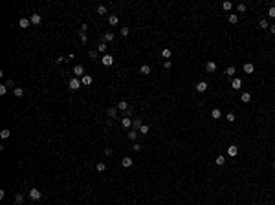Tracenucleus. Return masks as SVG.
Listing matches in <instances>:
<instances>
[{
	"instance_id": "f257e3e1",
	"label": "nucleus",
	"mask_w": 275,
	"mask_h": 205,
	"mask_svg": "<svg viewBox=\"0 0 275 205\" xmlns=\"http://www.w3.org/2000/svg\"><path fill=\"white\" fill-rule=\"evenodd\" d=\"M81 86H83V83H81V79H79V77H72V79H70V83H68V88L72 90V92H75V90H79Z\"/></svg>"
},
{
	"instance_id": "f03ea898",
	"label": "nucleus",
	"mask_w": 275,
	"mask_h": 205,
	"mask_svg": "<svg viewBox=\"0 0 275 205\" xmlns=\"http://www.w3.org/2000/svg\"><path fill=\"white\" fill-rule=\"evenodd\" d=\"M101 62L105 64V66H112V64H114V55L105 53V55H103V59H101Z\"/></svg>"
},
{
	"instance_id": "7ed1b4c3",
	"label": "nucleus",
	"mask_w": 275,
	"mask_h": 205,
	"mask_svg": "<svg viewBox=\"0 0 275 205\" xmlns=\"http://www.w3.org/2000/svg\"><path fill=\"white\" fill-rule=\"evenodd\" d=\"M73 75H75V77L86 75V73H84V66H83V64H75V66H73Z\"/></svg>"
},
{
	"instance_id": "20e7f679",
	"label": "nucleus",
	"mask_w": 275,
	"mask_h": 205,
	"mask_svg": "<svg viewBox=\"0 0 275 205\" xmlns=\"http://www.w3.org/2000/svg\"><path fill=\"white\" fill-rule=\"evenodd\" d=\"M86 29H88V26H86V24H83L81 31H79V39H81V41H83V44H86V42H88V37H86Z\"/></svg>"
},
{
	"instance_id": "39448f33",
	"label": "nucleus",
	"mask_w": 275,
	"mask_h": 205,
	"mask_svg": "<svg viewBox=\"0 0 275 205\" xmlns=\"http://www.w3.org/2000/svg\"><path fill=\"white\" fill-rule=\"evenodd\" d=\"M41 196H42V192L39 191V189H31V191H29V198L35 200V202H37V200H41Z\"/></svg>"
},
{
	"instance_id": "423d86ee",
	"label": "nucleus",
	"mask_w": 275,
	"mask_h": 205,
	"mask_svg": "<svg viewBox=\"0 0 275 205\" xmlns=\"http://www.w3.org/2000/svg\"><path fill=\"white\" fill-rule=\"evenodd\" d=\"M194 88H196L198 93H204V92L207 90V83H206V81H200V83H196V86H194Z\"/></svg>"
},
{
	"instance_id": "0eeeda50",
	"label": "nucleus",
	"mask_w": 275,
	"mask_h": 205,
	"mask_svg": "<svg viewBox=\"0 0 275 205\" xmlns=\"http://www.w3.org/2000/svg\"><path fill=\"white\" fill-rule=\"evenodd\" d=\"M238 154V147L237 145H231V147H227V156L229 158H235Z\"/></svg>"
},
{
	"instance_id": "6e6552de",
	"label": "nucleus",
	"mask_w": 275,
	"mask_h": 205,
	"mask_svg": "<svg viewBox=\"0 0 275 205\" xmlns=\"http://www.w3.org/2000/svg\"><path fill=\"white\" fill-rule=\"evenodd\" d=\"M206 70H207V73L217 72V62H215V61H209V62L206 64Z\"/></svg>"
},
{
	"instance_id": "1a4fd4ad",
	"label": "nucleus",
	"mask_w": 275,
	"mask_h": 205,
	"mask_svg": "<svg viewBox=\"0 0 275 205\" xmlns=\"http://www.w3.org/2000/svg\"><path fill=\"white\" fill-rule=\"evenodd\" d=\"M81 83H83V86H90V84L94 83V79H92V75H83Z\"/></svg>"
},
{
	"instance_id": "9d476101",
	"label": "nucleus",
	"mask_w": 275,
	"mask_h": 205,
	"mask_svg": "<svg viewBox=\"0 0 275 205\" xmlns=\"http://www.w3.org/2000/svg\"><path fill=\"white\" fill-rule=\"evenodd\" d=\"M121 124H123V128H130L132 127V119L130 117H121Z\"/></svg>"
},
{
	"instance_id": "9b49d317",
	"label": "nucleus",
	"mask_w": 275,
	"mask_h": 205,
	"mask_svg": "<svg viewBox=\"0 0 275 205\" xmlns=\"http://www.w3.org/2000/svg\"><path fill=\"white\" fill-rule=\"evenodd\" d=\"M132 163H134V161H132V159H130V158H128V156H127V158H123V159H121V165H123V167H125V168H130V167H132Z\"/></svg>"
},
{
	"instance_id": "f8f14e48",
	"label": "nucleus",
	"mask_w": 275,
	"mask_h": 205,
	"mask_svg": "<svg viewBox=\"0 0 275 205\" xmlns=\"http://www.w3.org/2000/svg\"><path fill=\"white\" fill-rule=\"evenodd\" d=\"M242 68H244V72H246V73H253V72H255V66H253L251 62H244Z\"/></svg>"
},
{
	"instance_id": "ddd939ff",
	"label": "nucleus",
	"mask_w": 275,
	"mask_h": 205,
	"mask_svg": "<svg viewBox=\"0 0 275 205\" xmlns=\"http://www.w3.org/2000/svg\"><path fill=\"white\" fill-rule=\"evenodd\" d=\"M128 108H130V106H128L127 101H119V103H117V110H121V112H127Z\"/></svg>"
},
{
	"instance_id": "4468645a",
	"label": "nucleus",
	"mask_w": 275,
	"mask_h": 205,
	"mask_svg": "<svg viewBox=\"0 0 275 205\" xmlns=\"http://www.w3.org/2000/svg\"><path fill=\"white\" fill-rule=\"evenodd\" d=\"M29 20H31V24H35V26H37V24H41L42 17H41L39 13H35V15H31V18H29Z\"/></svg>"
},
{
	"instance_id": "2eb2a0df",
	"label": "nucleus",
	"mask_w": 275,
	"mask_h": 205,
	"mask_svg": "<svg viewBox=\"0 0 275 205\" xmlns=\"http://www.w3.org/2000/svg\"><path fill=\"white\" fill-rule=\"evenodd\" d=\"M107 116H108V117H114V119H116V116H117V106H112V108H108V110H107Z\"/></svg>"
},
{
	"instance_id": "dca6fc26",
	"label": "nucleus",
	"mask_w": 275,
	"mask_h": 205,
	"mask_svg": "<svg viewBox=\"0 0 275 205\" xmlns=\"http://www.w3.org/2000/svg\"><path fill=\"white\" fill-rule=\"evenodd\" d=\"M240 86H242V81H240V79H233V81H231V88H233V90H240Z\"/></svg>"
},
{
	"instance_id": "f3484780",
	"label": "nucleus",
	"mask_w": 275,
	"mask_h": 205,
	"mask_svg": "<svg viewBox=\"0 0 275 205\" xmlns=\"http://www.w3.org/2000/svg\"><path fill=\"white\" fill-rule=\"evenodd\" d=\"M211 117H213V119H220V117H222V112H220L218 108H213V110H211Z\"/></svg>"
},
{
	"instance_id": "a211bd4d",
	"label": "nucleus",
	"mask_w": 275,
	"mask_h": 205,
	"mask_svg": "<svg viewBox=\"0 0 275 205\" xmlns=\"http://www.w3.org/2000/svg\"><path fill=\"white\" fill-rule=\"evenodd\" d=\"M117 22H119V18L116 17V15H110V17H108V24H110V26H117Z\"/></svg>"
},
{
	"instance_id": "6ab92c4d",
	"label": "nucleus",
	"mask_w": 275,
	"mask_h": 205,
	"mask_svg": "<svg viewBox=\"0 0 275 205\" xmlns=\"http://www.w3.org/2000/svg\"><path fill=\"white\" fill-rule=\"evenodd\" d=\"M139 72H141V73H143V75H149V73H151V72H152V70H151V66H149V64H143V66H141V68H139Z\"/></svg>"
},
{
	"instance_id": "aec40b11",
	"label": "nucleus",
	"mask_w": 275,
	"mask_h": 205,
	"mask_svg": "<svg viewBox=\"0 0 275 205\" xmlns=\"http://www.w3.org/2000/svg\"><path fill=\"white\" fill-rule=\"evenodd\" d=\"M103 39H105V42H112V41H114V33H112V31H107V33L103 35Z\"/></svg>"
},
{
	"instance_id": "412c9836",
	"label": "nucleus",
	"mask_w": 275,
	"mask_h": 205,
	"mask_svg": "<svg viewBox=\"0 0 275 205\" xmlns=\"http://www.w3.org/2000/svg\"><path fill=\"white\" fill-rule=\"evenodd\" d=\"M141 124H143V123H141V119H134V121H132V128H134V130H138V132H139V128H141Z\"/></svg>"
},
{
	"instance_id": "4be33fe9",
	"label": "nucleus",
	"mask_w": 275,
	"mask_h": 205,
	"mask_svg": "<svg viewBox=\"0 0 275 205\" xmlns=\"http://www.w3.org/2000/svg\"><path fill=\"white\" fill-rule=\"evenodd\" d=\"M240 99H242V103H249V101H251V93H249V92H244L242 95H240Z\"/></svg>"
},
{
	"instance_id": "5701e85b",
	"label": "nucleus",
	"mask_w": 275,
	"mask_h": 205,
	"mask_svg": "<svg viewBox=\"0 0 275 205\" xmlns=\"http://www.w3.org/2000/svg\"><path fill=\"white\" fill-rule=\"evenodd\" d=\"M96 170H97V172H105V170H107V165H105L103 161H99V163L96 165Z\"/></svg>"
},
{
	"instance_id": "b1692460",
	"label": "nucleus",
	"mask_w": 275,
	"mask_h": 205,
	"mask_svg": "<svg viewBox=\"0 0 275 205\" xmlns=\"http://www.w3.org/2000/svg\"><path fill=\"white\" fill-rule=\"evenodd\" d=\"M235 72H237V70H235V66H229V68H226V75L231 79L233 75H235Z\"/></svg>"
},
{
	"instance_id": "393cba45",
	"label": "nucleus",
	"mask_w": 275,
	"mask_h": 205,
	"mask_svg": "<svg viewBox=\"0 0 275 205\" xmlns=\"http://www.w3.org/2000/svg\"><path fill=\"white\" fill-rule=\"evenodd\" d=\"M149 130H151V127L149 124H141V128H139V134H143V136H147Z\"/></svg>"
},
{
	"instance_id": "a878e982",
	"label": "nucleus",
	"mask_w": 275,
	"mask_h": 205,
	"mask_svg": "<svg viewBox=\"0 0 275 205\" xmlns=\"http://www.w3.org/2000/svg\"><path fill=\"white\" fill-rule=\"evenodd\" d=\"M97 51H99V53H107V44H105V42H99V44H97Z\"/></svg>"
},
{
	"instance_id": "bb28decb",
	"label": "nucleus",
	"mask_w": 275,
	"mask_h": 205,
	"mask_svg": "<svg viewBox=\"0 0 275 205\" xmlns=\"http://www.w3.org/2000/svg\"><path fill=\"white\" fill-rule=\"evenodd\" d=\"M18 24H20V28H28L29 24H31V20H29V18H20V22H18Z\"/></svg>"
},
{
	"instance_id": "cd10ccee",
	"label": "nucleus",
	"mask_w": 275,
	"mask_h": 205,
	"mask_svg": "<svg viewBox=\"0 0 275 205\" xmlns=\"http://www.w3.org/2000/svg\"><path fill=\"white\" fill-rule=\"evenodd\" d=\"M227 20L231 22V24H237V22H238V15H233V13H231V15L227 17Z\"/></svg>"
},
{
	"instance_id": "c85d7f7f",
	"label": "nucleus",
	"mask_w": 275,
	"mask_h": 205,
	"mask_svg": "<svg viewBox=\"0 0 275 205\" xmlns=\"http://www.w3.org/2000/svg\"><path fill=\"white\" fill-rule=\"evenodd\" d=\"M15 203H17V205H22L24 203V196H22V194H17V196H15Z\"/></svg>"
},
{
	"instance_id": "c756f323",
	"label": "nucleus",
	"mask_w": 275,
	"mask_h": 205,
	"mask_svg": "<svg viewBox=\"0 0 275 205\" xmlns=\"http://www.w3.org/2000/svg\"><path fill=\"white\" fill-rule=\"evenodd\" d=\"M0 136H2V139H7L9 136H11V132H9V130H7V128H4V130H2V132H0Z\"/></svg>"
},
{
	"instance_id": "7c9ffc66",
	"label": "nucleus",
	"mask_w": 275,
	"mask_h": 205,
	"mask_svg": "<svg viewBox=\"0 0 275 205\" xmlns=\"http://www.w3.org/2000/svg\"><path fill=\"white\" fill-rule=\"evenodd\" d=\"M222 7H224V9H226V11H231V7H233V4H231V2H229V0H226V2H224V4H222Z\"/></svg>"
},
{
	"instance_id": "2f4dec72",
	"label": "nucleus",
	"mask_w": 275,
	"mask_h": 205,
	"mask_svg": "<svg viewBox=\"0 0 275 205\" xmlns=\"http://www.w3.org/2000/svg\"><path fill=\"white\" fill-rule=\"evenodd\" d=\"M224 163H226V158H224V156H217V165H218V167H222Z\"/></svg>"
},
{
	"instance_id": "473e14b6",
	"label": "nucleus",
	"mask_w": 275,
	"mask_h": 205,
	"mask_svg": "<svg viewBox=\"0 0 275 205\" xmlns=\"http://www.w3.org/2000/svg\"><path fill=\"white\" fill-rule=\"evenodd\" d=\"M13 93H15L17 97H22V95H24V90H22V88H15V90H13Z\"/></svg>"
},
{
	"instance_id": "72a5a7b5",
	"label": "nucleus",
	"mask_w": 275,
	"mask_h": 205,
	"mask_svg": "<svg viewBox=\"0 0 275 205\" xmlns=\"http://www.w3.org/2000/svg\"><path fill=\"white\" fill-rule=\"evenodd\" d=\"M136 137H138V132H136V130H130V132H128V139L136 141Z\"/></svg>"
},
{
	"instance_id": "f704fd0d",
	"label": "nucleus",
	"mask_w": 275,
	"mask_h": 205,
	"mask_svg": "<svg viewBox=\"0 0 275 205\" xmlns=\"http://www.w3.org/2000/svg\"><path fill=\"white\" fill-rule=\"evenodd\" d=\"M171 55H172V51H171V49H163V51H162V57H163V59H169Z\"/></svg>"
},
{
	"instance_id": "c9c22d12",
	"label": "nucleus",
	"mask_w": 275,
	"mask_h": 205,
	"mask_svg": "<svg viewBox=\"0 0 275 205\" xmlns=\"http://www.w3.org/2000/svg\"><path fill=\"white\" fill-rule=\"evenodd\" d=\"M226 119H227L229 123H233V121H235V119H237V117H235V114H233V112H229L227 116H226Z\"/></svg>"
},
{
	"instance_id": "e433bc0d",
	"label": "nucleus",
	"mask_w": 275,
	"mask_h": 205,
	"mask_svg": "<svg viewBox=\"0 0 275 205\" xmlns=\"http://www.w3.org/2000/svg\"><path fill=\"white\" fill-rule=\"evenodd\" d=\"M97 13L99 15H107V7H105V6H97Z\"/></svg>"
},
{
	"instance_id": "4c0bfd02",
	"label": "nucleus",
	"mask_w": 275,
	"mask_h": 205,
	"mask_svg": "<svg viewBox=\"0 0 275 205\" xmlns=\"http://www.w3.org/2000/svg\"><path fill=\"white\" fill-rule=\"evenodd\" d=\"M259 26H261L262 29H266V28H270V24H268V20H264V18H262V20L259 22Z\"/></svg>"
},
{
	"instance_id": "58836bf2",
	"label": "nucleus",
	"mask_w": 275,
	"mask_h": 205,
	"mask_svg": "<svg viewBox=\"0 0 275 205\" xmlns=\"http://www.w3.org/2000/svg\"><path fill=\"white\" fill-rule=\"evenodd\" d=\"M268 17H272V18H275V6H272L268 9Z\"/></svg>"
},
{
	"instance_id": "ea45409f",
	"label": "nucleus",
	"mask_w": 275,
	"mask_h": 205,
	"mask_svg": "<svg viewBox=\"0 0 275 205\" xmlns=\"http://www.w3.org/2000/svg\"><path fill=\"white\" fill-rule=\"evenodd\" d=\"M88 57H90V59H97V51H96V49H90V51H88Z\"/></svg>"
},
{
	"instance_id": "a19ab883",
	"label": "nucleus",
	"mask_w": 275,
	"mask_h": 205,
	"mask_svg": "<svg viewBox=\"0 0 275 205\" xmlns=\"http://www.w3.org/2000/svg\"><path fill=\"white\" fill-rule=\"evenodd\" d=\"M132 150H134V152H139V150H141V145H139V143H134V145H132Z\"/></svg>"
},
{
	"instance_id": "79ce46f5",
	"label": "nucleus",
	"mask_w": 275,
	"mask_h": 205,
	"mask_svg": "<svg viewBox=\"0 0 275 205\" xmlns=\"http://www.w3.org/2000/svg\"><path fill=\"white\" fill-rule=\"evenodd\" d=\"M237 9H238V13H244V11H246V4H238Z\"/></svg>"
},
{
	"instance_id": "37998d69",
	"label": "nucleus",
	"mask_w": 275,
	"mask_h": 205,
	"mask_svg": "<svg viewBox=\"0 0 275 205\" xmlns=\"http://www.w3.org/2000/svg\"><path fill=\"white\" fill-rule=\"evenodd\" d=\"M6 92H7V86L2 84V86H0V95H6Z\"/></svg>"
},
{
	"instance_id": "c03bdc74",
	"label": "nucleus",
	"mask_w": 275,
	"mask_h": 205,
	"mask_svg": "<svg viewBox=\"0 0 275 205\" xmlns=\"http://www.w3.org/2000/svg\"><path fill=\"white\" fill-rule=\"evenodd\" d=\"M6 86H7V88H13V90H15V83L11 81V79H7V81H6Z\"/></svg>"
},
{
	"instance_id": "a18cd8bd",
	"label": "nucleus",
	"mask_w": 275,
	"mask_h": 205,
	"mask_svg": "<svg viewBox=\"0 0 275 205\" xmlns=\"http://www.w3.org/2000/svg\"><path fill=\"white\" fill-rule=\"evenodd\" d=\"M121 35L123 37H128V28H121Z\"/></svg>"
},
{
	"instance_id": "49530a36",
	"label": "nucleus",
	"mask_w": 275,
	"mask_h": 205,
	"mask_svg": "<svg viewBox=\"0 0 275 205\" xmlns=\"http://www.w3.org/2000/svg\"><path fill=\"white\" fill-rule=\"evenodd\" d=\"M105 154H107V156H112L114 150H112V148H105Z\"/></svg>"
},
{
	"instance_id": "de8ad7c7",
	"label": "nucleus",
	"mask_w": 275,
	"mask_h": 205,
	"mask_svg": "<svg viewBox=\"0 0 275 205\" xmlns=\"http://www.w3.org/2000/svg\"><path fill=\"white\" fill-rule=\"evenodd\" d=\"M171 66H172V64H171V61H165V62H163V68H167V70H169Z\"/></svg>"
},
{
	"instance_id": "09e8293b",
	"label": "nucleus",
	"mask_w": 275,
	"mask_h": 205,
	"mask_svg": "<svg viewBox=\"0 0 275 205\" xmlns=\"http://www.w3.org/2000/svg\"><path fill=\"white\" fill-rule=\"evenodd\" d=\"M270 31H272V33L275 35V24H273V26H270Z\"/></svg>"
},
{
	"instance_id": "8fccbe9b",
	"label": "nucleus",
	"mask_w": 275,
	"mask_h": 205,
	"mask_svg": "<svg viewBox=\"0 0 275 205\" xmlns=\"http://www.w3.org/2000/svg\"><path fill=\"white\" fill-rule=\"evenodd\" d=\"M273 170H275V163H273Z\"/></svg>"
},
{
	"instance_id": "3c124183",
	"label": "nucleus",
	"mask_w": 275,
	"mask_h": 205,
	"mask_svg": "<svg viewBox=\"0 0 275 205\" xmlns=\"http://www.w3.org/2000/svg\"><path fill=\"white\" fill-rule=\"evenodd\" d=\"M251 205H259V203H251Z\"/></svg>"
}]
</instances>
